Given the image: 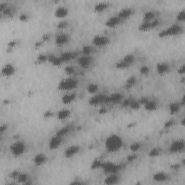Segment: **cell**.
Wrapping results in <instances>:
<instances>
[{
  "label": "cell",
  "instance_id": "ac0fdd59",
  "mask_svg": "<svg viewBox=\"0 0 185 185\" xmlns=\"http://www.w3.org/2000/svg\"><path fill=\"white\" fill-rule=\"evenodd\" d=\"M122 20L119 18L118 15H114L108 18L105 23V25L108 27H114L119 25Z\"/></svg>",
  "mask_w": 185,
  "mask_h": 185
},
{
  "label": "cell",
  "instance_id": "6f0895ef",
  "mask_svg": "<svg viewBox=\"0 0 185 185\" xmlns=\"http://www.w3.org/2000/svg\"><path fill=\"white\" fill-rule=\"evenodd\" d=\"M7 128H8V126H7V124H2V125L0 126V132H1V134H3V133L7 130Z\"/></svg>",
  "mask_w": 185,
  "mask_h": 185
},
{
  "label": "cell",
  "instance_id": "484cf974",
  "mask_svg": "<svg viewBox=\"0 0 185 185\" xmlns=\"http://www.w3.org/2000/svg\"><path fill=\"white\" fill-rule=\"evenodd\" d=\"M144 108L146 111H155L158 108V103L154 100H148L144 104Z\"/></svg>",
  "mask_w": 185,
  "mask_h": 185
},
{
  "label": "cell",
  "instance_id": "f6af8a7d",
  "mask_svg": "<svg viewBox=\"0 0 185 185\" xmlns=\"http://www.w3.org/2000/svg\"><path fill=\"white\" fill-rule=\"evenodd\" d=\"M140 106H141V104H140V103L139 102L138 100H133L132 102L131 103L130 106H129V107H130L133 110H137L138 109V108H140Z\"/></svg>",
  "mask_w": 185,
  "mask_h": 185
},
{
  "label": "cell",
  "instance_id": "94428289",
  "mask_svg": "<svg viewBox=\"0 0 185 185\" xmlns=\"http://www.w3.org/2000/svg\"><path fill=\"white\" fill-rule=\"evenodd\" d=\"M98 112H99V114H106V113L107 112L106 108V107H104V106H102L101 108L100 109H99Z\"/></svg>",
  "mask_w": 185,
  "mask_h": 185
},
{
  "label": "cell",
  "instance_id": "c3c4849f",
  "mask_svg": "<svg viewBox=\"0 0 185 185\" xmlns=\"http://www.w3.org/2000/svg\"><path fill=\"white\" fill-rule=\"evenodd\" d=\"M20 173V172L18 170H14L13 171V172H11L10 173V174H9V177H10V179H17V178H18V177L19 176Z\"/></svg>",
  "mask_w": 185,
  "mask_h": 185
},
{
  "label": "cell",
  "instance_id": "cb8c5ba5",
  "mask_svg": "<svg viewBox=\"0 0 185 185\" xmlns=\"http://www.w3.org/2000/svg\"><path fill=\"white\" fill-rule=\"evenodd\" d=\"M108 7H109V3L106 2V1H100L95 4L94 10L98 13H101V12L106 10Z\"/></svg>",
  "mask_w": 185,
  "mask_h": 185
},
{
  "label": "cell",
  "instance_id": "8fae6325",
  "mask_svg": "<svg viewBox=\"0 0 185 185\" xmlns=\"http://www.w3.org/2000/svg\"><path fill=\"white\" fill-rule=\"evenodd\" d=\"M79 151H80V147L79 146L75 145V146H69L68 148L65 149V152H64V155L67 158H72L74 155H77Z\"/></svg>",
  "mask_w": 185,
  "mask_h": 185
},
{
  "label": "cell",
  "instance_id": "ba28073f",
  "mask_svg": "<svg viewBox=\"0 0 185 185\" xmlns=\"http://www.w3.org/2000/svg\"><path fill=\"white\" fill-rule=\"evenodd\" d=\"M106 96L104 94H96L92 96L89 100V103L91 106H98L100 104L106 103Z\"/></svg>",
  "mask_w": 185,
  "mask_h": 185
},
{
  "label": "cell",
  "instance_id": "ffe728a7",
  "mask_svg": "<svg viewBox=\"0 0 185 185\" xmlns=\"http://www.w3.org/2000/svg\"><path fill=\"white\" fill-rule=\"evenodd\" d=\"M153 179L156 182H164L168 180V175L164 172H158L153 174Z\"/></svg>",
  "mask_w": 185,
  "mask_h": 185
},
{
  "label": "cell",
  "instance_id": "7dc6e473",
  "mask_svg": "<svg viewBox=\"0 0 185 185\" xmlns=\"http://www.w3.org/2000/svg\"><path fill=\"white\" fill-rule=\"evenodd\" d=\"M137 157V154L134 153L129 154V155H127V161L128 163H132V162H134V160H136Z\"/></svg>",
  "mask_w": 185,
  "mask_h": 185
},
{
  "label": "cell",
  "instance_id": "4316f807",
  "mask_svg": "<svg viewBox=\"0 0 185 185\" xmlns=\"http://www.w3.org/2000/svg\"><path fill=\"white\" fill-rule=\"evenodd\" d=\"M181 104L179 102H172L169 104V111L171 114H175L178 112L181 108Z\"/></svg>",
  "mask_w": 185,
  "mask_h": 185
},
{
  "label": "cell",
  "instance_id": "52a82bcc",
  "mask_svg": "<svg viewBox=\"0 0 185 185\" xmlns=\"http://www.w3.org/2000/svg\"><path fill=\"white\" fill-rule=\"evenodd\" d=\"M92 42L93 45L98 47L106 46L110 43V39L104 35H96L93 38Z\"/></svg>",
  "mask_w": 185,
  "mask_h": 185
},
{
  "label": "cell",
  "instance_id": "7a4b0ae2",
  "mask_svg": "<svg viewBox=\"0 0 185 185\" xmlns=\"http://www.w3.org/2000/svg\"><path fill=\"white\" fill-rule=\"evenodd\" d=\"M78 85V80L74 77H69L60 81L58 84V89L63 91H70L76 88Z\"/></svg>",
  "mask_w": 185,
  "mask_h": 185
},
{
  "label": "cell",
  "instance_id": "be15d7a7",
  "mask_svg": "<svg viewBox=\"0 0 185 185\" xmlns=\"http://www.w3.org/2000/svg\"><path fill=\"white\" fill-rule=\"evenodd\" d=\"M49 38H50L49 34H48V33H46V34H44L42 37V41H48V40L49 39Z\"/></svg>",
  "mask_w": 185,
  "mask_h": 185
},
{
  "label": "cell",
  "instance_id": "ab89813d",
  "mask_svg": "<svg viewBox=\"0 0 185 185\" xmlns=\"http://www.w3.org/2000/svg\"><path fill=\"white\" fill-rule=\"evenodd\" d=\"M64 71L67 75H74L75 72V68L72 65H67L64 69Z\"/></svg>",
  "mask_w": 185,
  "mask_h": 185
},
{
  "label": "cell",
  "instance_id": "f5cc1de1",
  "mask_svg": "<svg viewBox=\"0 0 185 185\" xmlns=\"http://www.w3.org/2000/svg\"><path fill=\"white\" fill-rule=\"evenodd\" d=\"M174 125V121L173 119H169V120L166 121L164 124V127L166 128H170L172 127L173 125Z\"/></svg>",
  "mask_w": 185,
  "mask_h": 185
},
{
  "label": "cell",
  "instance_id": "e0dca14e",
  "mask_svg": "<svg viewBox=\"0 0 185 185\" xmlns=\"http://www.w3.org/2000/svg\"><path fill=\"white\" fill-rule=\"evenodd\" d=\"M69 13V10L67 7L63 5H61L59 6L56 8L54 11V14H55V16L56 18H64L68 15Z\"/></svg>",
  "mask_w": 185,
  "mask_h": 185
},
{
  "label": "cell",
  "instance_id": "9a60e30c",
  "mask_svg": "<svg viewBox=\"0 0 185 185\" xmlns=\"http://www.w3.org/2000/svg\"><path fill=\"white\" fill-rule=\"evenodd\" d=\"M69 41H70V36L67 33H61L57 35L55 39V43L59 46L65 45Z\"/></svg>",
  "mask_w": 185,
  "mask_h": 185
},
{
  "label": "cell",
  "instance_id": "db71d44e",
  "mask_svg": "<svg viewBox=\"0 0 185 185\" xmlns=\"http://www.w3.org/2000/svg\"><path fill=\"white\" fill-rule=\"evenodd\" d=\"M181 168V163H173V164L171 166V169L174 171H179Z\"/></svg>",
  "mask_w": 185,
  "mask_h": 185
},
{
  "label": "cell",
  "instance_id": "277c9868",
  "mask_svg": "<svg viewBox=\"0 0 185 185\" xmlns=\"http://www.w3.org/2000/svg\"><path fill=\"white\" fill-rule=\"evenodd\" d=\"M183 31V28L179 24H174L171 25L165 30H162L158 33V36L160 37H167V36H177V35L181 34Z\"/></svg>",
  "mask_w": 185,
  "mask_h": 185
},
{
  "label": "cell",
  "instance_id": "03108f58",
  "mask_svg": "<svg viewBox=\"0 0 185 185\" xmlns=\"http://www.w3.org/2000/svg\"><path fill=\"white\" fill-rule=\"evenodd\" d=\"M82 182L80 181H78V180H76V181H74L73 182L71 183V184L73 185H77V184H82Z\"/></svg>",
  "mask_w": 185,
  "mask_h": 185
},
{
  "label": "cell",
  "instance_id": "44dd1931",
  "mask_svg": "<svg viewBox=\"0 0 185 185\" xmlns=\"http://www.w3.org/2000/svg\"><path fill=\"white\" fill-rule=\"evenodd\" d=\"M133 13V10L131 7H125V8L122 9L118 13V17L121 20L122 19H127V18H129Z\"/></svg>",
  "mask_w": 185,
  "mask_h": 185
},
{
  "label": "cell",
  "instance_id": "83f0119b",
  "mask_svg": "<svg viewBox=\"0 0 185 185\" xmlns=\"http://www.w3.org/2000/svg\"><path fill=\"white\" fill-rule=\"evenodd\" d=\"M48 61L54 66H59L62 65V62L60 56H56L53 54H49L48 56Z\"/></svg>",
  "mask_w": 185,
  "mask_h": 185
},
{
  "label": "cell",
  "instance_id": "603a6c76",
  "mask_svg": "<svg viewBox=\"0 0 185 185\" xmlns=\"http://www.w3.org/2000/svg\"><path fill=\"white\" fill-rule=\"evenodd\" d=\"M60 58L62 59V62H68L70 61H71L72 59H73L74 58L76 57L75 53L72 52V51H65V52L62 53V54L60 55Z\"/></svg>",
  "mask_w": 185,
  "mask_h": 185
},
{
  "label": "cell",
  "instance_id": "11a10c76",
  "mask_svg": "<svg viewBox=\"0 0 185 185\" xmlns=\"http://www.w3.org/2000/svg\"><path fill=\"white\" fill-rule=\"evenodd\" d=\"M148 100H149V98H148V97H146V96H143V97L140 98L138 99L139 102H140L141 105H144Z\"/></svg>",
  "mask_w": 185,
  "mask_h": 185
},
{
  "label": "cell",
  "instance_id": "60d3db41",
  "mask_svg": "<svg viewBox=\"0 0 185 185\" xmlns=\"http://www.w3.org/2000/svg\"><path fill=\"white\" fill-rule=\"evenodd\" d=\"M93 48L90 45H84L82 48V55H90V53L92 52Z\"/></svg>",
  "mask_w": 185,
  "mask_h": 185
},
{
  "label": "cell",
  "instance_id": "7bdbcfd3",
  "mask_svg": "<svg viewBox=\"0 0 185 185\" xmlns=\"http://www.w3.org/2000/svg\"><path fill=\"white\" fill-rule=\"evenodd\" d=\"M139 71H140V73L141 75H148L150 72V68L146 65H143L139 69Z\"/></svg>",
  "mask_w": 185,
  "mask_h": 185
},
{
  "label": "cell",
  "instance_id": "30bf717a",
  "mask_svg": "<svg viewBox=\"0 0 185 185\" xmlns=\"http://www.w3.org/2000/svg\"><path fill=\"white\" fill-rule=\"evenodd\" d=\"M93 62V58L90 55H82L77 59V62L82 68L86 69L89 67Z\"/></svg>",
  "mask_w": 185,
  "mask_h": 185
},
{
  "label": "cell",
  "instance_id": "8992f818",
  "mask_svg": "<svg viewBox=\"0 0 185 185\" xmlns=\"http://www.w3.org/2000/svg\"><path fill=\"white\" fill-rule=\"evenodd\" d=\"M185 143L184 140L179 139L173 141L169 146V151L172 153H177L182 152L184 149Z\"/></svg>",
  "mask_w": 185,
  "mask_h": 185
},
{
  "label": "cell",
  "instance_id": "4dcf8cb0",
  "mask_svg": "<svg viewBox=\"0 0 185 185\" xmlns=\"http://www.w3.org/2000/svg\"><path fill=\"white\" fill-rule=\"evenodd\" d=\"M98 85L96 83H94V82H91V83H89L86 87V90L88 93H91V94H95L98 92Z\"/></svg>",
  "mask_w": 185,
  "mask_h": 185
},
{
  "label": "cell",
  "instance_id": "d4e9b609",
  "mask_svg": "<svg viewBox=\"0 0 185 185\" xmlns=\"http://www.w3.org/2000/svg\"><path fill=\"white\" fill-rule=\"evenodd\" d=\"M70 114H71V112H70V110L67 109V108H62V109H60L58 111L56 117L59 120H65L70 117Z\"/></svg>",
  "mask_w": 185,
  "mask_h": 185
},
{
  "label": "cell",
  "instance_id": "3957f363",
  "mask_svg": "<svg viewBox=\"0 0 185 185\" xmlns=\"http://www.w3.org/2000/svg\"><path fill=\"white\" fill-rule=\"evenodd\" d=\"M27 146L23 140H17L12 143L10 147V152L12 155L15 157H19L24 153L26 151Z\"/></svg>",
  "mask_w": 185,
  "mask_h": 185
},
{
  "label": "cell",
  "instance_id": "f35d334b",
  "mask_svg": "<svg viewBox=\"0 0 185 185\" xmlns=\"http://www.w3.org/2000/svg\"><path fill=\"white\" fill-rule=\"evenodd\" d=\"M122 59L127 64H129V65H131L134 61V56L132 53H128V54L125 55Z\"/></svg>",
  "mask_w": 185,
  "mask_h": 185
},
{
  "label": "cell",
  "instance_id": "7402d4cb",
  "mask_svg": "<svg viewBox=\"0 0 185 185\" xmlns=\"http://www.w3.org/2000/svg\"><path fill=\"white\" fill-rule=\"evenodd\" d=\"M77 95L74 93H67L64 94L62 97V103L65 104H69L75 100Z\"/></svg>",
  "mask_w": 185,
  "mask_h": 185
},
{
  "label": "cell",
  "instance_id": "9f6ffc18",
  "mask_svg": "<svg viewBox=\"0 0 185 185\" xmlns=\"http://www.w3.org/2000/svg\"><path fill=\"white\" fill-rule=\"evenodd\" d=\"M53 115V113L51 111V110H47L46 111H45V113H44V114L45 118H50V117H52Z\"/></svg>",
  "mask_w": 185,
  "mask_h": 185
},
{
  "label": "cell",
  "instance_id": "91938a15",
  "mask_svg": "<svg viewBox=\"0 0 185 185\" xmlns=\"http://www.w3.org/2000/svg\"><path fill=\"white\" fill-rule=\"evenodd\" d=\"M17 44V41H15V40H12L10 42L8 43V48L9 49H12L13 47H15Z\"/></svg>",
  "mask_w": 185,
  "mask_h": 185
},
{
  "label": "cell",
  "instance_id": "6da1fadb",
  "mask_svg": "<svg viewBox=\"0 0 185 185\" xmlns=\"http://www.w3.org/2000/svg\"><path fill=\"white\" fill-rule=\"evenodd\" d=\"M123 145V139L116 134H110L105 140V148L110 153L117 152L122 148Z\"/></svg>",
  "mask_w": 185,
  "mask_h": 185
},
{
  "label": "cell",
  "instance_id": "f546056e",
  "mask_svg": "<svg viewBox=\"0 0 185 185\" xmlns=\"http://www.w3.org/2000/svg\"><path fill=\"white\" fill-rule=\"evenodd\" d=\"M137 82V78H136L135 76L132 75L130 77H129L126 80V84H125V88L127 89H130L133 86L136 84Z\"/></svg>",
  "mask_w": 185,
  "mask_h": 185
},
{
  "label": "cell",
  "instance_id": "d6986e66",
  "mask_svg": "<svg viewBox=\"0 0 185 185\" xmlns=\"http://www.w3.org/2000/svg\"><path fill=\"white\" fill-rule=\"evenodd\" d=\"M47 157L44 153H40L36 154L33 158V163L36 165V166H42L43 164L46 162Z\"/></svg>",
  "mask_w": 185,
  "mask_h": 185
},
{
  "label": "cell",
  "instance_id": "816d5d0a",
  "mask_svg": "<svg viewBox=\"0 0 185 185\" xmlns=\"http://www.w3.org/2000/svg\"><path fill=\"white\" fill-rule=\"evenodd\" d=\"M29 16L27 15V14L23 13H21L19 16V20L20 21H23V22H25L28 20Z\"/></svg>",
  "mask_w": 185,
  "mask_h": 185
},
{
  "label": "cell",
  "instance_id": "681fc988",
  "mask_svg": "<svg viewBox=\"0 0 185 185\" xmlns=\"http://www.w3.org/2000/svg\"><path fill=\"white\" fill-rule=\"evenodd\" d=\"M67 25H68V22L66 20H62L60 22H59L56 25V27L59 29H64L65 27H67Z\"/></svg>",
  "mask_w": 185,
  "mask_h": 185
},
{
  "label": "cell",
  "instance_id": "d6a6232c",
  "mask_svg": "<svg viewBox=\"0 0 185 185\" xmlns=\"http://www.w3.org/2000/svg\"><path fill=\"white\" fill-rule=\"evenodd\" d=\"M155 13H154L152 10H148L145 13L144 15H143V19L144 21H151L153 19H155Z\"/></svg>",
  "mask_w": 185,
  "mask_h": 185
},
{
  "label": "cell",
  "instance_id": "680465c9",
  "mask_svg": "<svg viewBox=\"0 0 185 185\" xmlns=\"http://www.w3.org/2000/svg\"><path fill=\"white\" fill-rule=\"evenodd\" d=\"M184 72H185V67H184V65H183L182 66H181L178 69V73L179 75H184Z\"/></svg>",
  "mask_w": 185,
  "mask_h": 185
},
{
  "label": "cell",
  "instance_id": "7c38bea8",
  "mask_svg": "<svg viewBox=\"0 0 185 185\" xmlns=\"http://www.w3.org/2000/svg\"><path fill=\"white\" fill-rule=\"evenodd\" d=\"M15 67L13 65L10 63H7L4 65L1 69V74L4 77H11L15 73Z\"/></svg>",
  "mask_w": 185,
  "mask_h": 185
},
{
  "label": "cell",
  "instance_id": "8d00e7d4",
  "mask_svg": "<svg viewBox=\"0 0 185 185\" xmlns=\"http://www.w3.org/2000/svg\"><path fill=\"white\" fill-rule=\"evenodd\" d=\"M161 151H162L160 148H153L149 151V153H148V155H149L150 157H151V158H155V157L158 156V155H160Z\"/></svg>",
  "mask_w": 185,
  "mask_h": 185
},
{
  "label": "cell",
  "instance_id": "e7e4bbea",
  "mask_svg": "<svg viewBox=\"0 0 185 185\" xmlns=\"http://www.w3.org/2000/svg\"><path fill=\"white\" fill-rule=\"evenodd\" d=\"M43 42H44V41H43L42 40H41V41H38L35 44V47H36V48H39V47H40L41 45H42Z\"/></svg>",
  "mask_w": 185,
  "mask_h": 185
},
{
  "label": "cell",
  "instance_id": "f1b7e54d",
  "mask_svg": "<svg viewBox=\"0 0 185 185\" xmlns=\"http://www.w3.org/2000/svg\"><path fill=\"white\" fill-rule=\"evenodd\" d=\"M16 180L20 184H26L29 181L28 174L25 172H20Z\"/></svg>",
  "mask_w": 185,
  "mask_h": 185
},
{
  "label": "cell",
  "instance_id": "4fadbf2b",
  "mask_svg": "<svg viewBox=\"0 0 185 185\" xmlns=\"http://www.w3.org/2000/svg\"><path fill=\"white\" fill-rule=\"evenodd\" d=\"M62 143V137L60 136H58L56 134H55L54 136L51 137V139L49 140V148L51 150L56 149L59 146L61 145V143Z\"/></svg>",
  "mask_w": 185,
  "mask_h": 185
},
{
  "label": "cell",
  "instance_id": "5b68a950",
  "mask_svg": "<svg viewBox=\"0 0 185 185\" xmlns=\"http://www.w3.org/2000/svg\"><path fill=\"white\" fill-rule=\"evenodd\" d=\"M122 165L118 163H113L111 161H103L102 169L107 174H115V173H119V171L122 169Z\"/></svg>",
  "mask_w": 185,
  "mask_h": 185
},
{
  "label": "cell",
  "instance_id": "74e56055",
  "mask_svg": "<svg viewBox=\"0 0 185 185\" xmlns=\"http://www.w3.org/2000/svg\"><path fill=\"white\" fill-rule=\"evenodd\" d=\"M142 146H143V145H142V143H140V142H135V143H133L130 145L129 149H130L133 153H135L141 149Z\"/></svg>",
  "mask_w": 185,
  "mask_h": 185
},
{
  "label": "cell",
  "instance_id": "6125c7cd",
  "mask_svg": "<svg viewBox=\"0 0 185 185\" xmlns=\"http://www.w3.org/2000/svg\"><path fill=\"white\" fill-rule=\"evenodd\" d=\"M7 7V4H6V2L0 3V10H1V12H2Z\"/></svg>",
  "mask_w": 185,
  "mask_h": 185
},
{
  "label": "cell",
  "instance_id": "003e7915",
  "mask_svg": "<svg viewBox=\"0 0 185 185\" xmlns=\"http://www.w3.org/2000/svg\"><path fill=\"white\" fill-rule=\"evenodd\" d=\"M181 125H184V118L181 119Z\"/></svg>",
  "mask_w": 185,
  "mask_h": 185
},
{
  "label": "cell",
  "instance_id": "836d02e7",
  "mask_svg": "<svg viewBox=\"0 0 185 185\" xmlns=\"http://www.w3.org/2000/svg\"><path fill=\"white\" fill-rule=\"evenodd\" d=\"M138 29L141 31H147V30H151L152 27H151V21H143L140 25Z\"/></svg>",
  "mask_w": 185,
  "mask_h": 185
},
{
  "label": "cell",
  "instance_id": "ee69618b",
  "mask_svg": "<svg viewBox=\"0 0 185 185\" xmlns=\"http://www.w3.org/2000/svg\"><path fill=\"white\" fill-rule=\"evenodd\" d=\"M133 100H134V99H133L132 98H127L123 99L122 101L121 102V103H122V106L123 107H129Z\"/></svg>",
  "mask_w": 185,
  "mask_h": 185
},
{
  "label": "cell",
  "instance_id": "d590c367",
  "mask_svg": "<svg viewBox=\"0 0 185 185\" xmlns=\"http://www.w3.org/2000/svg\"><path fill=\"white\" fill-rule=\"evenodd\" d=\"M130 65L129 64L127 63L126 62L123 60V59H121V60L118 61L117 63L115 64V67L117 69H119V70H125V69L128 68Z\"/></svg>",
  "mask_w": 185,
  "mask_h": 185
},
{
  "label": "cell",
  "instance_id": "9c48e42d",
  "mask_svg": "<svg viewBox=\"0 0 185 185\" xmlns=\"http://www.w3.org/2000/svg\"><path fill=\"white\" fill-rule=\"evenodd\" d=\"M124 96L120 93H114L110 94L109 96H106V103H119L122 101Z\"/></svg>",
  "mask_w": 185,
  "mask_h": 185
},
{
  "label": "cell",
  "instance_id": "2e32d148",
  "mask_svg": "<svg viewBox=\"0 0 185 185\" xmlns=\"http://www.w3.org/2000/svg\"><path fill=\"white\" fill-rule=\"evenodd\" d=\"M155 70H156V72L159 75H163L166 74L170 70V66L166 62H158L156 65V67H155Z\"/></svg>",
  "mask_w": 185,
  "mask_h": 185
},
{
  "label": "cell",
  "instance_id": "1f68e13d",
  "mask_svg": "<svg viewBox=\"0 0 185 185\" xmlns=\"http://www.w3.org/2000/svg\"><path fill=\"white\" fill-rule=\"evenodd\" d=\"M103 161L101 160L100 159L96 158L93 160L92 163H91V168L93 170L95 169H102V166H103Z\"/></svg>",
  "mask_w": 185,
  "mask_h": 185
},
{
  "label": "cell",
  "instance_id": "f907efd6",
  "mask_svg": "<svg viewBox=\"0 0 185 185\" xmlns=\"http://www.w3.org/2000/svg\"><path fill=\"white\" fill-rule=\"evenodd\" d=\"M1 13L5 15L6 16H11L13 15V10L11 9V7H7Z\"/></svg>",
  "mask_w": 185,
  "mask_h": 185
},
{
  "label": "cell",
  "instance_id": "5bb4252c",
  "mask_svg": "<svg viewBox=\"0 0 185 185\" xmlns=\"http://www.w3.org/2000/svg\"><path fill=\"white\" fill-rule=\"evenodd\" d=\"M119 173H115V174H109L104 179V184L107 185H112L116 184L119 182Z\"/></svg>",
  "mask_w": 185,
  "mask_h": 185
},
{
  "label": "cell",
  "instance_id": "e575fe53",
  "mask_svg": "<svg viewBox=\"0 0 185 185\" xmlns=\"http://www.w3.org/2000/svg\"><path fill=\"white\" fill-rule=\"evenodd\" d=\"M70 131V126H65L59 129L56 133V135L60 136V137H63V136L66 135L68 134V132Z\"/></svg>",
  "mask_w": 185,
  "mask_h": 185
},
{
  "label": "cell",
  "instance_id": "bcb514c9",
  "mask_svg": "<svg viewBox=\"0 0 185 185\" xmlns=\"http://www.w3.org/2000/svg\"><path fill=\"white\" fill-rule=\"evenodd\" d=\"M177 20L179 22H182L185 20V10H181L179 11L177 15Z\"/></svg>",
  "mask_w": 185,
  "mask_h": 185
},
{
  "label": "cell",
  "instance_id": "b9f144b4",
  "mask_svg": "<svg viewBox=\"0 0 185 185\" xmlns=\"http://www.w3.org/2000/svg\"><path fill=\"white\" fill-rule=\"evenodd\" d=\"M48 56L49 55L46 53H40L39 56H37V62L39 64H42L48 61Z\"/></svg>",
  "mask_w": 185,
  "mask_h": 185
}]
</instances>
